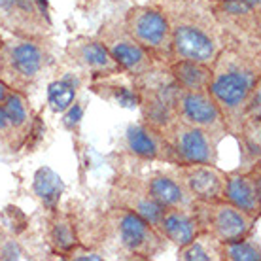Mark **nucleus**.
<instances>
[{
  "label": "nucleus",
  "instance_id": "26",
  "mask_svg": "<svg viewBox=\"0 0 261 261\" xmlns=\"http://www.w3.org/2000/svg\"><path fill=\"white\" fill-rule=\"evenodd\" d=\"M25 250L12 235L0 233V259H23Z\"/></svg>",
  "mask_w": 261,
  "mask_h": 261
},
{
  "label": "nucleus",
  "instance_id": "11",
  "mask_svg": "<svg viewBox=\"0 0 261 261\" xmlns=\"http://www.w3.org/2000/svg\"><path fill=\"white\" fill-rule=\"evenodd\" d=\"M167 172L172 174L178 182L182 184V188L188 191V195L195 202L223 199L227 172L220 169L218 165L180 163V165H172Z\"/></svg>",
  "mask_w": 261,
  "mask_h": 261
},
{
  "label": "nucleus",
  "instance_id": "9",
  "mask_svg": "<svg viewBox=\"0 0 261 261\" xmlns=\"http://www.w3.org/2000/svg\"><path fill=\"white\" fill-rule=\"evenodd\" d=\"M2 29L13 36L44 40L51 34V21L38 0H0Z\"/></svg>",
  "mask_w": 261,
  "mask_h": 261
},
{
  "label": "nucleus",
  "instance_id": "23",
  "mask_svg": "<svg viewBox=\"0 0 261 261\" xmlns=\"http://www.w3.org/2000/svg\"><path fill=\"white\" fill-rule=\"evenodd\" d=\"M34 193L40 197V201L53 210L57 204L61 193H63V182L61 178L49 169H40L34 176Z\"/></svg>",
  "mask_w": 261,
  "mask_h": 261
},
{
  "label": "nucleus",
  "instance_id": "22",
  "mask_svg": "<svg viewBox=\"0 0 261 261\" xmlns=\"http://www.w3.org/2000/svg\"><path fill=\"white\" fill-rule=\"evenodd\" d=\"M176 259L180 261H222V242L201 231L191 242L178 248Z\"/></svg>",
  "mask_w": 261,
  "mask_h": 261
},
{
  "label": "nucleus",
  "instance_id": "24",
  "mask_svg": "<svg viewBox=\"0 0 261 261\" xmlns=\"http://www.w3.org/2000/svg\"><path fill=\"white\" fill-rule=\"evenodd\" d=\"M261 246L252 235L239 241L222 242V261H259Z\"/></svg>",
  "mask_w": 261,
  "mask_h": 261
},
{
  "label": "nucleus",
  "instance_id": "20",
  "mask_svg": "<svg viewBox=\"0 0 261 261\" xmlns=\"http://www.w3.org/2000/svg\"><path fill=\"white\" fill-rule=\"evenodd\" d=\"M174 85L184 91H208L210 85V65H202L197 61L174 59L165 66Z\"/></svg>",
  "mask_w": 261,
  "mask_h": 261
},
{
  "label": "nucleus",
  "instance_id": "8",
  "mask_svg": "<svg viewBox=\"0 0 261 261\" xmlns=\"http://www.w3.org/2000/svg\"><path fill=\"white\" fill-rule=\"evenodd\" d=\"M95 38L108 49V53H110L112 57H114V61L119 65L123 74H130L135 78H140V76L148 74L150 70H153L155 66H159L133 40V36L125 31L121 21L110 19L106 21V23H102Z\"/></svg>",
  "mask_w": 261,
  "mask_h": 261
},
{
  "label": "nucleus",
  "instance_id": "7",
  "mask_svg": "<svg viewBox=\"0 0 261 261\" xmlns=\"http://www.w3.org/2000/svg\"><path fill=\"white\" fill-rule=\"evenodd\" d=\"M172 106H174V114L180 121L191 125L195 129H201L218 146L223 138L229 137L222 112L216 106L208 91H184V89L174 87Z\"/></svg>",
  "mask_w": 261,
  "mask_h": 261
},
{
  "label": "nucleus",
  "instance_id": "5",
  "mask_svg": "<svg viewBox=\"0 0 261 261\" xmlns=\"http://www.w3.org/2000/svg\"><path fill=\"white\" fill-rule=\"evenodd\" d=\"M125 31L157 65L167 66L172 61V36L165 13L155 6H133L123 15Z\"/></svg>",
  "mask_w": 261,
  "mask_h": 261
},
{
  "label": "nucleus",
  "instance_id": "12",
  "mask_svg": "<svg viewBox=\"0 0 261 261\" xmlns=\"http://www.w3.org/2000/svg\"><path fill=\"white\" fill-rule=\"evenodd\" d=\"M212 10L229 38L261 44V12H255L246 0L212 2Z\"/></svg>",
  "mask_w": 261,
  "mask_h": 261
},
{
  "label": "nucleus",
  "instance_id": "30",
  "mask_svg": "<svg viewBox=\"0 0 261 261\" xmlns=\"http://www.w3.org/2000/svg\"><path fill=\"white\" fill-rule=\"evenodd\" d=\"M250 6L254 8L255 12H261V0H246Z\"/></svg>",
  "mask_w": 261,
  "mask_h": 261
},
{
  "label": "nucleus",
  "instance_id": "13",
  "mask_svg": "<svg viewBox=\"0 0 261 261\" xmlns=\"http://www.w3.org/2000/svg\"><path fill=\"white\" fill-rule=\"evenodd\" d=\"M108 202H110V206H119V208H125L129 212H135L155 229L159 227V222H161V216L165 210L146 191L140 176L118 178L110 188Z\"/></svg>",
  "mask_w": 261,
  "mask_h": 261
},
{
  "label": "nucleus",
  "instance_id": "15",
  "mask_svg": "<svg viewBox=\"0 0 261 261\" xmlns=\"http://www.w3.org/2000/svg\"><path fill=\"white\" fill-rule=\"evenodd\" d=\"M125 146L129 153L146 159V161H161L167 165H180V159L161 135V130L148 123L130 125L125 133Z\"/></svg>",
  "mask_w": 261,
  "mask_h": 261
},
{
  "label": "nucleus",
  "instance_id": "10",
  "mask_svg": "<svg viewBox=\"0 0 261 261\" xmlns=\"http://www.w3.org/2000/svg\"><path fill=\"white\" fill-rule=\"evenodd\" d=\"M180 163H210L218 165V144L201 129L174 118L161 129Z\"/></svg>",
  "mask_w": 261,
  "mask_h": 261
},
{
  "label": "nucleus",
  "instance_id": "19",
  "mask_svg": "<svg viewBox=\"0 0 261 261\" xmlns=\"http://www.w3.org/2000/svg\"><path fill=\"white\" fill-rule=\"evenodd\" d=\"M4 112L8 116L10 127L13 133V140H15V151L21 150L23 146L29 144V138L34 135L36 129V118L31 108L29 97L25 93L19 91H10L6 102H4Z\"/></svg>",
  "mask_w": 261,
  "mask_h": 261
},
{
  "label": "nucleus",
  "instance_id": "25",
  "mask_svg": "<svg viewBox=\"0 0 261 261\" xmlns=\"http://www.w3.org/2000/svg\"><path fill=\"white\" fill-rule=\"evenodd\" d=\"M74 98H76V84L70 80H59V82H53L49 85V91H47V102L51 106V110L55 114H63L74 105Z\"/></svg>",
  "mask_w": 261,
  "mask_h": 261
},
{
  "label": "nucleus",
  "instance_id": "4",
  "mask_svg": "<svg viewBox=\"0 0 261 261\" xmlns=\"http://www.w3.org/2000/svg\"><path fill=\"white\" fill-rule=\"evenodd\" d=\"M105 222L114 241L129 257L153 259L165 250L163 235L135 212L110 206L105 214Z\"/></svg>",
  "mask_w": 261,
  "mask_h": 261
},
{
  "label": "nucleus",
  "instance_id": "6",
  "mask_svg": "<svg viewBox=\"0 0 261 261\" xmlns=\"http://www.w3.org/2000/svg\"><path fill=\"white\" fill-rule=\"evenodd\" d=\"M195 212L202 231H206L220 242L239 241L254 233L257 218L231 204L225 199L195 202Z\"/></svg>",
  "mask_w": 261,
  "mask_h": 261
},
{
  "label": "nucleus",
  "instance_id": "29",
  "mask_svg": "<svg viewBox=\"0 0 261 261\" xmlns=\"http://www.w3.org/2000/svg\"><path fill=\"white\" fill-rule=\"evenodd\" d=\"M10 91H12V89H10V87H8V85L0 80V106L6 102V98H8V95H10Z\"/></svg>",
  "mask_w": 261,
  "mask_h": 261
},
{
  "label": "nucleus",
  "instance_id": "27",
  "mask_svg": "<svg viewBox=\"0 0 261 261\" xmlns=\"http://www.w3.org/2000/svg\"><path fill=\"white\" fill-rule=\"evenodd\" d=\"M0 146L10 151H15V140H13V133L6 112H4V106H0Z\"/></svg>",
  "mask_w": 261,
  "mask_h": 261
},
{
  "label": "nucleus",
  "instance_id": "2",
  "mask_svg": "<svg viewBox=\"0 0 261 261\" xmlns=\"http://www.w3.org/2000/svg\"><path fill=\"white\" fill-rule=\"evenodd\" d=\"M169 21L172 61L188 59L212 65L225 46L223 33L210 0H153Z\"/></svg>",
  "mask_w": 261,
  "mask_h": 261
},
{
  "label": "nucleus",
  "instance_id": "14",
  "mask_svg": "<svg viewBox=\"0 0 261 261\" xmlns=\"http://www.w3.org/2000/svg\"><path fill=\"white\" fill-rule=\"evenodd\" d=\"M65 53L74 65L82 66L87 74H91L95 78H114L123 74L108 49L97 38H89V36L72 38L66 44Z\"/></svg>",
  "mask_w": 261,
  "mask_h": 261
},
{
  "label": "nucleus",
  "instance_id": "28",
  "mask_svg": "<svg viewBox=\"0 0 261 261\" xmlns=\"http://www.w3.org/2000/svg\"><path fill=\"white\" fill-rule=\"evenodd\" d=\"M65 259H84V261H102L105 259V255L97 252V250H91V248H85L82 242H78L74 248L65 255Z\"/></svg>",
  "mask_w": 261,
  "mask_h": 261
},
{
  "label": "nucleus",
  "instance_id": "1",
  "mask_svg": "<svg viewBox=\"0 0 261 261\" xmlns=\"http://www.w3.org/2000/svg\"><path fill=\"white\" fill-rule=\"evenodd\" d=\"M210 70L208 95L222 112L229 137H237L246 102L255 85L261 84V44L227 36Z\"/></svg>",
  "mask_w": 261,
  "mask_h": 261
},
{
  "label": "nucleus",
  "instance_id": "32",
  "mask_svg": "<svg viewBox=\"0 0 261 261\" xmlns=\"http://www.w3.org/2000/svg\"><path fill=\"white\" fill-rule=\"evenodd\" d=\"M0 31H2V23H0ZM0 40H2V38H0Z\"/></svg>",
  "mask_w": 261,
  "mask_h": 261
},
{
  "label": "nucleus",
  "instance_id": "3",
  "mask_svg": "<svg viewBox=\"0 0 261 261\" xmlns=\"http://www.w3.org/2000/svg\"><path fill=\"white\" fill-rule=\"evenodd\" d=\"M49 63L44 40L10 36L0 40V80L12 91L29 93Z\"/></svg>",
  "mask_w": 261,
  "mask_h": 261
},
{
  "label": "nucleus",
  "instance_id": "31",
  "mask_svg": "<svg viewBox=\"0 0 261 261\" xmlns=\"http://www.w3.org/2000/svg\"><path fill=\"white\" fill-rule=\"evenodd\" d=\"M210 2H220V0H210Z\"/></svg>",
  "mask_w": 261,
  "mask_h": 261
},
{
  "label": "nucleus",
  "instance_id": "16",
  "mask_svg": "<svg viewBox=\"0 0 261 261\" xmlns=\"http://www.w3.org/2000/svg\"><path fill=\"white\" fill-rule=\"evenodd\" d=\"M223 199L241 210L259 218L261 214V167L227 172Z\"/></svg>",
  "mask_w": 261,
  "mask_h": 261
},
{
  "label": "nucleus",
  "instance_id": "18",
  "mask_svg": "<svg viewBox=\"0 0 261 261\" xmlns=\"http://www.w3.org/2000/svg\"><path fill=\"white\" fill-rule=\"evenodd\" d=\"M157 231L163 235L165 241H169L174 246H184L195 239L202 231V225L199 222L195 208H165L161 222Z\"/></svg>",
  "mask_w": 261,
  "mask_h": 261
},
{
  "label": "nucleus",
  "instance_id": "21",
  "mask_svg": "<svg viewBox=\"0 0 261 261\" xmlns=\"http://www.w3.org/2000/svg\"><path fill=\"white\" fill-rule=\"evenodd\" d=\"M47 242L51 244L53 252L61 254L63 257L80 242L74 218L68 212L57 208L51 210V216L47 220Z\"/></svg>",
  "mask_w": 261,
  "mask_h": 261
},
{
  "label": "nucleus",
  "instance_id": "17",
  "mask_svg": "<svg viewBox=\"0 0 261 261\" xmlns=\"http://www.w3.org/2000/svg\"><path fill=\"white\" fill-rule=\"evenodd\" d=\"M142 186L150 193L155 202L163 208H195V201L188 195V191L182 188V184L176 178L169 174L167 170L150 172L146 176H140Z\"/></svg>",
  "mask_w": 261,
  "mask_h": 261
}]
</instances>
